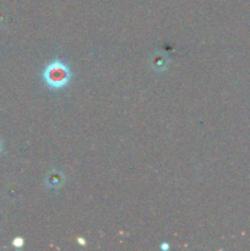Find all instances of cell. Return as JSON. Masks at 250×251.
<instances>
[{
  "label": "cell",
  "mask_w": 250,
  "mask_h": 251,
  "mask_svg": "<svg viewBox=\"0 0 250 251\" xmlns=\"http://www.w3.org/2000/svg\"><path fill=\"white\" fill-rule=\"evenodd\" d=\"M44 85L51 91H60L68 87L73 80L71 68L61 59H54L48 63L42 71Z\"/></svg>",
  "instance_id": "6da1fadb"
},
{
  "label": "cell",
  "mask_w": 250,
  "mask_h": 251,
  "mask_svg": "<svg viewBox=\"0 0 250 251\" xmlns=\"http://www.w3.org/2000/svg\"><path fill=\"white\" fill-rule=\"evenodd\" d=\"M46 184L50 189H58L64 184V174L59 171L50 172L46 179Z\"/></svg>",
  "instance_id": "7a4b0ae2"
},
{
  "label": "cell",
  "mask_w": 250,
  "mask_h": 251,
  "mask_svg": "<svg viewBox=\"0 0 250 251\" xmlns=\"http://www.w3.org/2000/svg\"><path fill=\"white\" fill-rule=\"evenodd\" d=\"M168 64V59H167L166 54H161V55H154L153 58V65L152 68L156 71H163L167 68Z\"/></svg>",
  "instance_id": "3957f363"
},
{
  "label": "cell",
  "mask_w": 250,
  "mask_h": 251,
  "mask_svg": "<svg viewBox=\"0 0 250 251\" xmlns=\"http://www.w3.org/2000/svg\"><path fill=\"white\" fill-rule=\"evenodd\" d=\"M12 245H14L15 248H22L25 245V240L22 239V238L17 237L12 240Z\"/></svg>",
  "instance_id": "277c9868"
},
{
  "label": "cell",
  "mask_w": 250,
  "mask_h": 251,
  "mask_svg": "<svg viewBox=\"0 0 250 251\" xmlns=\"http://www.w3.org/2000/svg\"><path fill=\"white\" fill-rule=\"evenodd\" d=\"M159 248H161V250L166 251V250H169V248H171V247H169L168 243H162L161 247H159Z\"/></svg>",
  "instance_id": "5b68a950"
},
{
  "label": "cell",
  "mask_w": 250,
  "mask_h": 251,
  "mask_svg": "<svg viewBox=\"0 0 250 251\" xmlns=\"http://www.w3.org/2000/svg\"><path fill=\"white\" fill-rule=\"evenodd\" d=\"M77 243L78 244H81V245H86V239H83V238H77Z\"/></svg>",
  "instance_id": "8992f818"
}]
</instances>
